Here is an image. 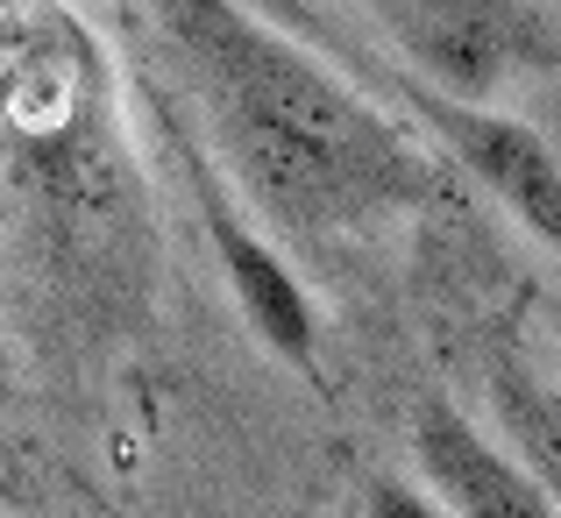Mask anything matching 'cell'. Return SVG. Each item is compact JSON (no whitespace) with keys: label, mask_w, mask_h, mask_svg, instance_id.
<instances>
[{"label":"cell","mask_w":561,"mask_h":518,"mask_svg":"<svg viewBox=\"0 0 561 518\" xmlns=\"http://www.w3.org/2000/svg\"><path fill=\"white\" fill-rule=\"evenodd\" d=\"M554 342H561V306H554Z\"/></svg>","instance_id":"8"},{"label":"cell","mask_w":561,"mask_h":518,"mask_svg":"<svg viewBox=\"0 0 561 518\" xmlns=\"http://www.w3.org/2000/svg\"><path fill=\"white\" fill-rule=\"evenodd\" d=\"M192 185H199V220H206V242H214V263L228 277V299L234 313L249 320L263 348L291 369H320V313L306 299V285L291 277V263L277 256V242H263L256 228L242 220V206L214 185V171L192 164Z\"/></svg>","instance_id":"4"},{"label":"cell","mask_w":561,"mask_h":518,"mask_svg":"<svg viewBox=\"0 0 561 518\" xmlns=\"http://www.w3.org/2000/svg\"><path fill=\"white\" fill-rule=\"evenodd\" d=\"M398 93L434 128L440 150L477 177L534 242H548L561 256V150L554 142L540 136V128H526L519 114H497V107H483V100L440 93V85H426V79H405Z\"/></svg>","instance_id":"3"},{"label":"cell","mask_w":561,"mask_h":518,"mask_svg":"<svg viewBox=\"0 0 561 518\" xmlns=\"http://www.w3.org/2000/svg\"><path fill=\"white\" fill-rule=\"evenodd\" d=\"M356 511L363 518H455L434 491H426V483H405V476H370Z\"/></svg>","instance_id":"7"},{"label":"cell","mask_w":561,"mask_h":518,"mask_svg":"<svg viewBox=\"0 0 561 518\" xmlns=\"http://www.w3.org/2000/svg\"><path fill=\"white\" fill-rule=\"evenodd\" d=\"M348 518H363V511H348Z\"/></svg>","instance_id":"9"},{"label":"cell","mask_w":561,"mask_h":518,"mask_svg":"<svg viewBox=\"0 0 561 518\" xmlns=\"http://www.w3.org/2000/svg\"><path fill=\"white\" fill-rule=\"evenodd\" d=\"M157 36L192 79L220 157L263 220L299 242L377 228L434 199V164L334 79L313 50L277 36L242 0H142Z\"/></svg>","instance_id":"1"},{"label":"cell","mask_w":561,"mask_h":518,"mask_svg":"<svg viewBox=\"0 0 561 518\" xmlns=\"http://www.w3.org/2000/svg\"><path fill=\"white\" fill-rule=\"evenodd\" d=\"M412 57V79L483 100L526 65H548L554 36L526 0H363Z\"/></svg>","instance_id":"2"},{"label":"cell","mask_w":561,"mask_h":518,"mask_svg":"<svg viewBox=\"0 0 561 518\" xmlns=\"http://www.w3.org/2000/svg\"><path fill=\"white\" fill-rule=\"evenodd\" d=\"M412 469L455 518H561L534 469L448 398H426L412 412Z\"/></svg>","instance_id":"5"},{"label":"cell","mask_w":561,"mask_h":518,"mask_svg":"<svg viewBox=\"0 0 561 518\" xmlns=\"http://www.w3.org/2000/svg\"><path fill=\"white\" fill-rule=\"evenodd\" d=\"M491 419L505 448L540 476V491L561 505V383L526 369L519 355H491Z\"/></svg>","instance_id":"6"}]
</instances>
